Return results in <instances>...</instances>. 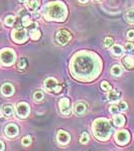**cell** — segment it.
I'll list each match as a JSON object with an SVG mask.
<instances>
[{
    "instance_id": "12",
    "label": "cell",
    "mask_w": 134,
    "mask_h": 151,
    "mask_svg": "<svg viewBox=\"0 0 134 151\" xmlns=\"http://www.w3.org/2000/svg\"><path fill=\"white\" fill-rule=\"evenodd\" d=\"M57 140L60 144L62 145H66L70 142L71 140V136L70 134L68 132H66L64 130H60L58 132V135H57Z\"/></svg>"
},
{
    "instance_id": "30",
    "label": "cell",
    "mask_w": 134,
    "mask_h": 151,
    "mask_svg": "<svg viewBox=\"0 0 134 151\" xmlns=\"http://www.w3.org/2000/svg\"><path fill=\"white\" fill-rule=\"evenodd\" d=\"M21 143H22L23 146H29V145H30V143H31V137L29 135L25 136V137L22 139V141H21Z\"/></svg>"
},
{
    "instance_id": "5",
    "label": "cell",
    "mask_w": 134,
    "mask_h": 151,
    "mask_svg": "<svg viewBox=\"0 0 134 151\" xmlns=\"http://www.w3.org/2000/svg\"><path fill=\"white\" fill-rule=\"evenodd\" d=\"M45 90L52 93H60L62 91V86L60 85V83L58 82V80H55V78H48L45 80Z\"/></svg>"
},
{
    "instance_id": "31",
    "label": "cell",
    "mask_w": 134,
    "mask_h": 151,
    "mask_svg": "<svg viewBox=\"0 0 134 151\" xmlns=\"http://www.w3.org/2000/svg\"><path fill=\"white\" fill-rule=\"evenodd\" d=\"M113 45V40L111 37H106L104 40V47H110Z\"/></svg>"
},
{
    "instance_id": "25",
    "label": "cell",
    "mask_w": 134,
    "mask_h": 151,
    "mask_svg": "<svg viewBox=\"0 0 134 151\" xmlns=\"http://www.w3.org/2000/svg\"><path fill=\"white\" fill-rule=\"evenodd\" d=\"M33 99H35V101H36V102L43 101V92H40V91H36V92H35V94H33Z\"/></svg>"
},
{
    "instance_id": "37",
    "label": "cell",
    "mask_w": 134,
    "mask_h": 151,
    "mask_svg": "<svg viewBox=\"0 0 134 151\" xmlns=\"http://www.w3.org/2000/svg\"><path fill=\"white\" fill-rule=\"evenodd\" d=\"M79 2H81V3H86V2H88L89 0H78Z\"/></svg>"
},
{
    "instance_id": "16",
    "label": "cell",
    "mask_w": 134,
    "mask_h": 151,
    "mask_svg": "<svg viewBox=\"0 0 134 151\" xmlns=\"http://www.w3.org/2000/svg\"><path fill=\"white\" fill-rule=\"evenodd\" d=\"M121 94L120 92L118 91H110L108 94H107V100L110 102H115L117 100H119Z\"/></svg>"
},
{
    "instance_id": "29",
    "label": "cell",
    "mask_w": 134,
    "mask_h": 151,
    "mask_svg": "<svg viewBox=\"0 0 134 151\" xmlns=\"http://www.w3.org/2000/svg\"><path fill=\"white\" fill-rule=\"evenodd\" d=\"M22 23H23V26H26V27L31 25V20H30V18H29V16H27V15L23 16V17H22Z\"/></svg>"
},
{
    "instance_id": "34",
    "label": "cell",
    "mask_w": 134,
    "mask_h": 151,
    "mask_svg": "<svg viewBox=\"0 0 134 151\" xmlns=\"http://www.w3.org/2000/svg\"><path fill=\"white\" fill-rule=\"evenodd\" d=\"M133 48H134V45H133V43H132V42L126 43V45H125V50H127V52H131V50H133Z\"/></svg>"
},
{
    "instance_id": "15",
    "label": "cell",
    "mask_w": 134,
    "mask_h": 151,
    "mask_svg": "<svg viewBox=\"0 0 134 151\" xmlns=\"http://www.w3.org/2000/svg\"><path fill=\"white\" fill-rule=\"evenodd\" d=\"M123 65L127 69H133L134 68V57L133 55H126L122 60Z\"/></svg>"
},
{
    "instance_id": "24",
    "label": "cell",
    "mask_w": 134,
    "mask_h": 151,
    "mask_svg": "<svg viewBox=\"0 0 134 151\" xmlns=\"http://www.w3.org/2000/svg\"><path fill=\"white\" fill-rule=\"evenodd\" d=\"M126 19L129 22H134V9H130L126 13Z\"/></svg>"
},
{
    "instance_id": "8",
    "label": "cell",
    "mask_w": 134,
    "mask_h": 151,
    "mask_svg": "<svg viewBox=\"0 0 134 151\" xmlns=\"http://www.w3.org/2000/svg\"><path fill=\"white\" fill-rule=\"evenodd\" d=\"M130 140V134L127 130H119L115 134V141L118 145H126Z\"/></svg>"
},
{
    "instance_id": "17",
    "label": "cell",
    "mask_w": 134,
    "mask_h": 151,
    "mask_svg": "<svg viewBox=\"0 0 134 151\" xmlns=\"http://www.w3.org/2000/svg\"><path fill=\"white\" fill-rule=\"evenodd\" d=\"M86 105L84 103H77L76 107H75V113L77 114L78 116L83 115V114L86 112Z\"/></svg>"
},
{
    "instance_id": "14",
    "label": "cell",
    "mask_w": 134,
    "mask_h": 151,
    "mask_svg": "<svg viewBox=\"0 0 134 151\" xmlns=\"http://www.w3.org/2000/svg\"><path fill=\"white\" fill-rule=\"evenodd\" d=\"M113 122L117 127H122L125 124V118H124L123 115H120V114H114Z\"/></svg>"
},
{
    "instance_id": "23",
    "label": "cell",
    "mask_w": 134,
    "mask_h": 151,
    "mask_svg": "<svg viewBox=\"0 0 134 151\" xmlns=\"http://www.w3.org/2000/svg\"><path fill=\"white\" fill-rule=\"evenodd\" d=\"M4 22H5V24L7 26H12L14 24V22H15V17H14V16H12V15L6 16Z\"/></svg>"
},
{
    "instance_id": "3",
    "label": "cell",
    "mask_w": 134,
    "mask_h": 151,
    "mask_svg": "<svg viewBox=\"0 0 134 151\" xmlns=\"http://www.w3.org/2000/svg\"><path fill=\"white\" fill-rule=\"evenodd\" d=\"M94 136L100 141H106L110 138L112 134L111 124L105 118H98L94 121L92 126Z\"/></svg>"
},
{
    "instance_id": "22",
    "label": "cell",
    "mask_w": 134,
    "mask_h": 151,
    "mask_svg": "<svg viewBox=\"0 0 134 151\" xmlns=\"http://www.w3.org/2000/svg\"><path fill=\"white\" fill-rule=\"evenodd\" d=\"M27 7L30 10L35 11L40 7V1L38 0H29V2L27 3Z\"/></svg>"
},
{
    "instance_id": "21",
    "label": "cell",
    "mask_w": 134,
    "mask_h": 151,
    "mask_svg": "<svg viewBox=\"0 0 134 151\" xmlns=\"http://www.w3.org/2000/svg\"><path fill=\"white\" fill-rule=\"evenodd\" d=\"M29 35H30V38H31V40H40L41 33H40V31L38 30V29L33 28V29H31V30L29 31Z\"/></svg>"
},
{
    "instance_id": "32",
    "label": "cell",
    "mask_w": 134,
    "mask_h": 151,
    "mask_svg": "<svg viewBox=\"0 0 134 151\" xmlns=\"http://www.w3.org/2000/svg\"><path fill=\"white\" fill-rule=\"evenodd\" d=\"M119 111H120V110H119L118 106H115V105H112L110 108H109V112L112 113V114H117Z\"/></svg>"
},
{
    "instance_id": "1",
    "label": "cell",
    "mask_w": 134,
    "mask_h": 151,
    "mask_svg": "<svg viewBox=\"0 0 134 151\" xmlns=\"http://www.w3.org/2000/svg\"><path fill=\"white\" fill-rule=\"evenodd\" d=\"M101 70V60L92 52H78L71 62V72L81 81H92Z\"/></svg>"
},
{
    "instance_id": "19",
    "label": "cell",
    "mask_w": 134,
    "mask_h": 151,
    "mask_svg": "<svg viewBox=\"0 0 134 151\" xmlns=\"http://www.w3.org/2000/svg\"><path fill=\"white\" fill-rule=\"evenodd\" d=\"M111 52L113 53L114 55H116V57H119V55H121L123 53V48H122L121 45H113V47H112Z\"/></svg>"
},
{
    "instance_id": "28",
    "label": "cell",
    "mask_w": 134,
    "mask_h": 151,
    "mask_svg": "<svg viewBox=\"0 0 134 151\" xmlns=\"http://www.w3.org/2000/svg\"><path fill=\"white\" fill-rule=\"evenodd\" d=\"M80 142H81L82 144H87V143L89 142V135H88L87 132H84L82 134L81 139H80Z\"/></svg>"
},
{
    "instance_id": "18",
    "label": "cell",
    "mask_w": 134,
    "mask_h": 151,
    "mask_svg": "<svg viewBox=\"0 0 134 151\" xmlns=\"http://www.w3.org/2000/svg\"><path fill=\"white\" fill-rule=\"evenodd\" d=\"M2 112H3V115L6 117H11L13 115V107L11 105H4L3 108H2Z\"/></svg>"
},
{
    "instance_id": "6",
    "label": "cell",
    "mask_w": 134,
    "mask_h": 151,
    "mask_svg": "<svg viewBox=\"0 0 134 151\" xmlns=\"http://www.w3.org/2000/svg\"><path fill=\"white\" fill-rule=\"evenodd\" d=\"M72 40V35L68 30L61 29L55 33V41L60 45H67Z\"/></svg>"
},
{
    "instance_id": "35",
    "label": "cell",
    "mask_w": 134,
    "mask_h": 151,
    "mask_svg": "<svg viewBox=\"0 0 134 151\" xmlns=\"http://www.w3.org/2000/svg\"><path fill=\"white\" fill-rule=\"evenodd\" d=\"M127 38H128V40H134V30H133V29H131V30H128Z\"/></svg>"
},
{
    "instance_id": "27",
    "label": "cell",
    "mask_w": 134,
    "mask_h": 151,
    "mask_svg": "<svg viewBox=\"0 0 134 151\" xmlns=\"http://www.w3.org/2000/svg\"><path fill=\"white\" fill-rule=\"evenodd\" d=\"M101 89L103 90V91H111L112 87L107 81H103L101 83Z\"/></svg>"
},
{
    "instance_id": "38",
    "label": "cell",
    "mask_w": 134,
    "mask_h": 151,
    "mask_svg": "<svg viewBox=\"0 0 134 151\" xmlns=\"http://www.w3.org/2000/svg\"><path fill=\"white\" fill-rule=\"evenodd\" d=\"M19 2H21V3H24V2H26L27 0H18Z\"/></svg>"
},
{
    "instance_id": "4",
    "label": "cell",
    "mask_w": 134,
    "mask_h": 151,
    "mask_svg": "<svg viewBox=\"0 0 134 151\" xmlns=\"http://www.w3.org/2000/svg\"><path fill=\"white\" fill-rule=\"evenodd\" d=\"M16 55L11 48H3L0 52V64L3 67L12 65L15 62Z\"/></svg>"
},
{
    "instance_id": "26",
    "label": "cell",
    "mask_w": 134,
    "mask_h": 151,
    "mask_svg": "<svg viewBox=\"0 0 134 151\" xmlns=\"http://www.w3.org/2000/svg\"><path fill=\"white\" fill-rule=\"evenodd\" d=\"M17 67L19 70H24L26 67H27V62H26L25 58H20V60H19Z\"/></svg>"
},
{
    "instance_id": "13",
    "label": "cell",
    "mask_w": 134,
    "mask_h": 151,
    "mask_svg": "<svg viewBox=\"0 0 134 151\" xmlns=\"http://www.w3.org/2000/svg\"><path fill=\"white\" fill-rule=\"evenodd\" d=\"M1 93L6 97H10L14 94V88L11 84H3L1 87Z\"/></svg>"
},
{
    "instance_id": "40",
    "label": "cell",
    "mask_w": 134,
    "mask_h": 151,
    "mask_svg": "<svg viewBox=\"0 0 134 151\" xmlns=\"http://www.w3.org/2000/svg\"><path fill=\"white\" fill-rule=\"evenodd\" d=\"M96 1H99V0H96Z\"/></svg>"
},
{
    "instance_id": "7",
    "label": "cell",
    "mask_w": 134,
    "mask_h": 151,
    "mask_svg": "<svg viewBox=\"0 0 134 151\" xmlns=\"http://www.w3.org/2000/svg\"><path fill=\"white\" fill-rule=\"evenodd\" d=\"M11 38L12 40L17 43H23L27 40V33L23 28L13 29L11 32Z\"/></svg>"
},
{
    "instance_id": "20",
    "label": "cell",
    "mask_w": 134,
    "mask_h": 151,
    "mask_svg": "<svg viewBox=\"0 0 134 151\" xmlns=\"http://www.w3.org/2000/svg\"><path fill=\"white\" fill-rule=\"evenodd\" d=\"M111 74L112 76H114V77H120V76L122 75V69H121L120 65H113L111 69Z\"/></svg>"
},
{
    "instance_id": "9",
    "label": "cell",
    "mask_w": 134,
    "mask_h": 151,
    "mask_svg": "<svg viewBox=\"0 0 134 151\" xmlns=\"http://www.w3.org/2000/svg\"><path fill=\"white\" fill-rule=\"evenodd\" d=\"M29 111H30L29 106L25 102H20V103H18L17 106H16V114H17V116L19 118H22V119L26 118L29 114Z\"/></svg>"
},
{
    "instance_id": "33",
    "label": "cell",
    "mask_w": 134,
    "mask_h": 151,
    "mask_svg": "<svg viewBox=\"0 0 134 151\" xmlns=\"http://www.w3.org/2000/svg\"><path fill=\"white\" fill-rule=\"evenodd\" d=\"M127 104L125 103V102H121V103H119L118 105V108L120 111H126L127 110Z\"/></svg>"
},
{
    "instance_id": "11",
    "label": "cell",
    "mask_w": 134,
    "mask_h": 151,
    "mask_svg": "<svg viewBox=\"0 0 134 151\" xmlns=\"http://www.w3.org/2000/svg\"><path fill=\"white\" fill-rule=\"evenodd\" d=\"M4 132H5L6 136H8L9 138H13L18 135L19 129L17 125H15V124H8L5 127V129H4Z\"/></svg>"
},
{
    "instance_id": "2",
    "label": "cell",
    "mask_w": 134,
    "mask_h": 151,
    "mask_svg": "<svg viewBox=\"0 0 134 151\" xmlns=\"http://www.w3.org/2000/svg\"><path fill=\"white\" fill-rule=\"evenodd\" d=\"M43 16L47 20L63 22L68 16V8L61 1L50 2L43 7Z\"/></svg>"
},
{
    "instance_id": "39",
    "label": "cell",
    "mask_w": 134,
    "mask_h": 151,
    "mask_svg": "<svg viewBox=\"0 0 134 151\" xmlns=\"http://www.w3.org/2000/svg\"><path fill=\"white\" fill-rule=\"evenodd\" d=\"M0 117H2V114H1V110H0Z\"/></svg>"
},
{
    "instance_id": "36",
    "label": "cell",
    "mask_w": 134,
    "mask_h": 151,
    "mask_svg": "<svg viewBox=\"0 0 134 151\" xmlns=\"http://www.w3.org/2000/svg\"><path fill=\"white\" fill-rule=\"evenodd\" d=\"M4 149H5V145H4V143L2 142V141H0V151H2Z\"/></svg>"
},
{
    "instance_id": "10",
    "label": "cell",
    "mask_w": 134,
    "mask_h": 151,
    "mask_svg": "<svg viewBox=\"0 0 134 151\" xmlns=\"http://www.w3.org/2000/svg\"><path fill=\"white\" fill-rule=\"evenodd\" d=\"M58 107H60V111L63 115H70L72 112V108H71L70 100L68 98H62L58 102Z\"/></svg>"
}]
</instances>
